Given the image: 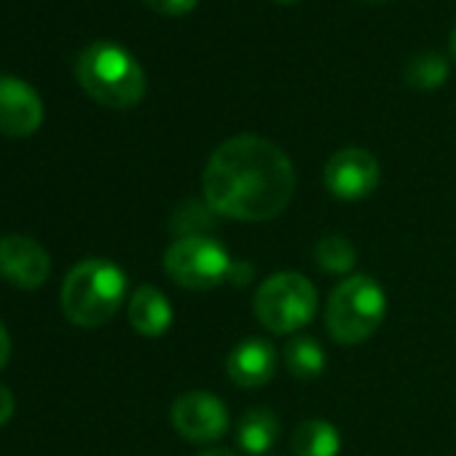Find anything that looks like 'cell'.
<instances>
[{"instance_id":"cell-20","label":"cell","mask_w":456,"mask_h":456,"mask_svg":"<svg viewBox=\"0 0 456 456\" xmlns=\"http://www.w3.org/2000/svg\"><path fill=\"white\" fill-rule=\"evenodd\" d=\"M9 357H12V338H9V330L4 328V322H0V370L6 368Z\"/></svg>"},{"instance_id":"cell-26","label":"cell","mask_w":456,"mask_h":456,"mask_svg":"<svg viewBox=\"0 0 456 456\" xmlns=\"http://www.w3.org/2000/svg\"><path fill=\"white\" fill-rule=\"evenodd\" d=\"M264 456H272V453H264Z\"/></svg>"},{"instance_id":"cell-1","label":"cell","mask_w":456,"mask_h":456,"mask_svg":"<svg viewBox=\"0 0 456 456\" xmlns=\"http://www.w3.org/2000/svg\"><path fill=\"white\" fill-rule=\"evenodd\" d=\"M212 212L245 223L277 217L293 199L296 169L288 153L258 134H240L217 145L201 175Z\"/></svg>"},{"instance_id":"cell-18","label":"cell","mask_w":456,"mask_h":456,"mask_svg":"<svg viewBox=\"0 0 456 456\" xmlns=\"http://www.w3.org/2000/svg\"><path fill=\"white\" fill-rule=\"evenodd\" d=\"M142 4L161 17H185L196 9L199 0H142Z\"/></svg>"},{"instance_id":"cell-23","label":"cell","mask_w":456,"mask_h":456,"mask_svg":"<svg viewBox=\"0 0 456 456\" xmlns=\"http://www.w3.org/2000/svg\"><path fill=\"white\" fill-rule=\"evenodd\" d=\"M451 57L456 60V28H453V33H451Z\"/></svg>"},{"instance_id":"cell-15","label":"cell","mask_w":456,"mask_h":456,"mask_svg":"<svg viewBox=\"0 0 456 456\" xmlns=\"http://www.w3.org/2000/svg\"><path fill=\"white\" fill-rule=\"evenodd\" d=\"M282 360L288 365V370L296 376V379H317L322 370H325V352L320 346L317 338L312 336H296L285 344L282 349Z\"/></svg>"},{"instance_id":"cell-16","label":"cell","mask_w":456,"mask_h":456,"mask_svg":"<svg viewBox=\"0 0 456 456\" xmlns=\"http://www.w3.org/2000/svg\"><path fill=\"white\" fill-rule=\"evenodd\" d=\"M448 78V60L437 52H421L405 65V84L421 92L443 86Z\"/></svg>"},{"instance_id":"cell-10","label":"cell","mask_w":456,"mask_h":456,"mask_svg":"<svg viewBox=\"0 0 456 456\" xmlns=\"http://www.w3.org/2000/svg\"><path fill=\"white\" fill-rule=\"evenodd\" d=\"M44 121V102L38 92L14 76H0V134L28 137Z\"/></svg>"},{"instance_id":"cell-19","label":"cell","mask_w":456,"mask_h":456,"mask_svg":"<svg viewBox=\"0 0 456 456\" xmlns=\"http://www.w3.org/2000/svg\"><path fill=\"white\" fill-rule=\"evenodd\" d=\"M14 408H17V403H14V395L0 384V427H4L12 416H14Z\"/></svg>"},{"instance_id":"cell-9","label":"cell","mask_w":456,"mask_h":456,"mask_svg":"<svg viewBox=\"0 0 456 456\" xmlns=\"http://www.w3.org/2000/svg\"><path fill=\"white\" fill-rule=\"evenodd\" d=\"M49 272L52 261L36 240L20 234L0 240V274L12 285L22 290H36L49 280Z\"/></svg>"},{"instance_id":"cell-12","label":"cell","mask_w":456,"mask_h":456,"mask_svg":"<svg viewBox=\"0 0 456 456\" xmlns=\"http://www.w3.org/2000/svg\"><path fill=\"white\" fill-rule=\"evenodd\" d=\"M129 322L140 336H164L172 325V306L153 285H140L129 298Z\"/></svg>"},{"instance_id":"cell-11","label":"cell","mask_w":456,"mask_h":456,"mask_svg":"<svg viewBox=\"0 0 456 456\" xmlns=\"http://www.w3.org/2000/svg\"><path fill=\"white\" fill-rule=\"evenodd\" d=\"M277 349L266 338H248L237 344L225 360V373L237 387L242 389H256L272 381L277 373Z\"/></svg>"},{"instance_id":"cell-25","label":"cell","mask_w":456,"mask_h":456,"mask_svg":"<svg viewBox=\"0 0 456 456\" xmlns=\"http://www.w3.org/2000/svg\"><path fill=\"white\" fill-rule=\"evenodd\" d=\"M360 4H384V0H360Z\"/></svg>"},{"instance_id":"cell-22","label":"cell","mask_w":456,"mask_h":456,"mask_svg":"<svg viewBox=\"0 0 456 456\" xmlns=\"http://www.w3.org/2000/svg\"><path fill=\"white\" fill-rule=\"evenodd\" d=\"M196 456H237V453H232L228 448H209V451H204V453H196Z\"/></svg>"},{"instance_id":"cell-21","label":"cell","mask_w":456,"mask_h":456,"mask_svg":"<svg viewBox=\"0 0 456 456\" xmlns=\"http://www.w3.org/2000/svg\"><path fill=\"white\" fill-rule=\"evenodd\" d=\"M250 277H253V266H250V264H245V261L234 264V266H232V274H228V280H234L237 285H245Z\"/></svg>"},{"instance_id":"cell-13","label":"cell","mask_w":456,"mask_h":456,"mask_svg":"<svg viewBox=\"0 0 456 456\" xmlns=\"http://www.w3.org/2000/svg\"><path fill=\"white\" fill-rule=\"evenodd\" d=\"M280 432H282V424L272 408H250L240 419L237 440L242 451H248L250 456H264L274 448V443L280 440Z\"/></svg>"},{"instance_id":"cell-14","label":"cell","mask_w":456,"mask_h":456,"mask_svg":"<svg viewBox=\"0 0 456 456\" xmlns=\"http://www.w3.org/2000/svg\"><path fill=\"white\" fill-rule=\"evenodd\" d=\"M290 448L296 456H338L341 435L330 421L309 419L296 427L290 437Z\"/></svg>"},{"instance_id":"cell-3","label":"cell","mask_w":456,"mask_h":456,"mask_svg":"<svg viewBox=\"0 0 456 456\" xmlns=\"http://www.w3.org/2000/svg\"><path fill=\"white\" fill-rule=\"evenodd\" d=\"M124 296V272L105 258H89L65 277L62 312L78 328H100L118 312Z\"/></svg>"},{"instance_id":"cell-24","label":"cell","mask_w":456,"mask_h":456,"mask_svg":"<svg viewBox=\"0 0 456 456\" xmlns=\"http://www.w3.org/2000/svg\"><path fill=\"white\" fill-rule=\"evenodd\" d=\"M274 4H282V6H293V4H298V0H274Z\"/></svg>"},{"instance_id":"cell-6","label":"cell","mask_w":456,"mask_h":456,"mask_svg":"<svg viewBox=\"0 0 456 456\" xmlns=\"http://www.w3.org/2000/svg\"><path fill=\"white\" fill-rule=\"evenodd\" d=\"M232 256L225 253V248L207 237H180L177 242L169 245L164 256V272L169 280H175L180 288L188 290H212L223 280L232 274Z\"/></svg>"},{"instance_id":"cell-5","label":"cell","mask_w":456,"mask_h":456,"mask_svg":"<svg viewBox=\"0 0 456 456\" xmlns=\"http://www.w3.org/2000/svg\"><path fill=\"white\" fill-rule=\"evenodd\" d=\"M317 314V288L296 272H280L261 282L256 293V317L277 336L301 330Z\"/></svg>"},{"instance_id":"cell-7","label":"cell","mask_w":456,"mask_h":456,"mask_svg":"<svg viewBox=\"0 0 456 456\" xmlns=\"http://www.w3.org/2000/svg\"><path fill=\"white\" fill-rule=\"evenodd\" d=\"M379 177H381L379 161L373 159V153L362 148L336 151L322 172L325 188L341 201H360L370 196L379 185Z\"/></svg>"},{"instance_id":"cell-4","label":"cell","mask_w":456,"mask_h":456,"mask_svg":"<svg viewBox=\"0 0 456 456\" xmlns=\"http://www.w3.org/2000/svg\"><path fill=\"white\" fill-rule=\"evenodd\" d=\"M387 296L384 288L365 274L349 277L328 298L325 325L333 341L344 346H357L368 341L384 322Z\"/></svg>"},{"instance_id":"cell-8","label":"cell","mask_w":456,"mask_h":456,"mask_svg":"<svg viewBox=\"0 0 456 456\" xmlns=\"http://www.w3.org/2000/svg\"><path fill=\"white\" fill-rule=\"evenodd\" d=\"M172 427L180 437L191 443H212L225 435L228 429V411L223 400L209 392L193 389L183 392L172 403Z\"/></svg>"},{"instance_id":"cell-17","label":"cell","mask_w":456,"mask_h":456,"mask_svg":"<svg viewBox=\"0 0 456 456\" xmlns=\"http://www.w3.org/2000/svg\"><path fill=\"white\" fill-rule=\"evenodd\" d=\"M314 261L328 274H346V272L354 269L357 253L344 237H325L314 248Z\"/></svg>"},{"instance_id":"cell-2","label":"cell","mask_w":456,"mask_h":456,"mask_svg":"<svg viewBox=\"0 0 456 456\" xmlns=\"http://www.w3.org/2000/svg\"><path fill=\"white\" fill-rule=\"evenodd\" d=\"M81 89L105 108L126 110L145 97L142 65L118 44L97 41L86 46L76 62Z\"/></svg>"}]
</instances>
